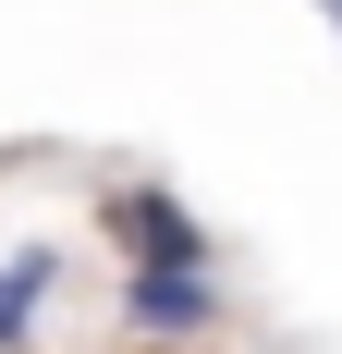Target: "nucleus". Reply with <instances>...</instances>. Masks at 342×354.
<instances>
[{
  "mask_svg": "<svg viewBox=\"0 0 342 354\" xmlns=\"http://www.w3.org/2000/svg\"><path fill=\"white\" fill-rule=\"evenodd\" d=\"M123 318L135 330H208L220 293H208V269H135V281H123Z\"/></svg>",
  "mask_w": 342,
  "mask_h": 354,
  "instance_id": "nucleus-2",
  "label": "nucleus"
},
{
  "mask_svg": "<svg viewBox=\"0 0 342 354\" xmlns=\"http://www.w3.org/2000/svg\"><path fill=\"white\" fill-rule=\"evenodd\" d=\"M318 12H330V37H342V0H318Z\"/></svg>",
  "mask_w": 342,
  "mask_h": 354,
  "instance_id": "nucleus-4",
  "label": "nucleus"
},
{
  "mask_svg": "<svg viewBox=\"0 0 342 354\" xmlns=\"http://www.w3.org/2000/svg\"><path fill=\"white\" fill-rule=\"evenodd\" d=\"M98 232L135 269H208V232H196V208L171 196V183H110L98 196Z\"/></svg>",
  "mask_w": 342,
  "mask_h": 354,
  "instance_id": "nucleus-1",
  "label": "nucleus"
},
{
  "mask_svg": "<svg viewBox=\"0 0 342 354\" xmlns=\"http://www.w3.org/2000/svg\"><path fill=\"white\" fill-rule=\"evenodd\" d=\"M49 281H62V257H49V245H12V257H0V354H25V330H37V306H49Z\"/></svg>",
  "mask_w": 342,
  "mask_h": 354,
  "instance_id": "nucleus-3",
  "label": "nucleus"
}]
</instances>
